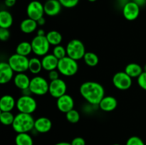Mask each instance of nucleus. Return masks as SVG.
Returning a JSON list of instances; mask_svg holds the SVG:
<instances>
[{
  "label": "nucleus",
  "instance_id": "obj_38",
  "mask_svg": "<svg viewBox=\"0 0 146 145\" xmlns=\"http://www.w3.org/2000/svg\"><path fill=\"white\" fill-rule=\"evenodd\" d=\"M16 2H17V0H5L4 1V4L8 7H11L14 6Z\"/></svg>",
  "mask_w": 146,
  "mask_h": 145
},
{
  "label": "nucleus",
  "instance_id": "obj_30",
  "mask_svg": "<svg viewBox=\"0 0 146 145\" xmlns=\"http://www.w3.org/2000/svg\"><path fill=\"white\" fill-rule=\"evenodd\" d=\"M80 113L76 109H73L66 113V118L67 121L71 124H76L80 120Z\"/></svg>",
  "mask_w": 146,
  "mask_h": 145
},
{
  "label": "nucleus",
  "instance_id": "obj_28",
  "mask_svg": "<svg viewBox=\"0 0 146 145\" xmlns=\"http://www.w3.org/2000/svg\"><path fill=\"white\" fill-rule=\"evenodd\" d=\"M84 61L87 65L90 67H95L99 62L98 55L93 52H86L84 56Z\"/></svg>",
  "mask_w": 146,
  "mask_h": 145
},
{
  "label": "nucleus",
  "instance_id": "obj_6",
  "mask_svg": "<svg viewBox=\"0 0 146 145\" xmlns=\"http://www.w3.org/2000/svg\"><path fill=\"white\" fill-rule=\"evenodd\" d=\"M49 83L46 78L41 76H34L31 79L29 85V90L33 95H44L48 92Z\"/></svg>",
  "mask_w": 146,
  "mask_h": 145
},
{
  "label": "nucleus",
  "instance_id": "obj_42",
  "mask_svg": "<svg viewBox=\"0 0 146 145\" xmlns=\"http://www.w3.org/2000/svg\"><path fill=\"white\" fill-rule=\"evenodd\" d=\"M54 145H71V144L68 143V142H58V143H56Z\"/></svg>",
  "mask_w": 146,
  "mask_h": 145
},
{
  "label": "nucleus",
  "instance_id": "obj_27",
  "mask_svg": "<svg viewBox=\"0 0 146 145\" xmlns=\"http://www.w3.org/2000/svg\"><path fill=\"white\" fill-rule=\"evenodd\" d=\"M16 145H34L32 137L29 133H19L15 137Z\"/></svg>",
  "mask_w": 146,
  "mask_h": 145
},
{
  "label": "nucleus",
  "instance_id": "obj_31",
  "mask_svg": "<svg viewBox=\"0 0 146 145\" xmlns=\"http://www.w3.org/2000/svg\"><path fill=\"white\" fill-rule=\"evenodd\" d=\"M53 55L55 57H56L58 60L61 59V58H64V57L67 56L66 53V48H64L63 45H58L54 46V49H53Z\"/></svg>",
  "mask_w": 146,
  "mask_h": 145
},
{
  "label": "nucleus",
  "instance_id": "obj_39",
  "mask_svg": "<svg viewBox=\"0 0 146 145\" xmlns=\"http://www.w3.org/2000/svg\"><path fill=\"white\" fill-rule=\"evenodd\" d=\"M135 3H136L140 7L145 6L146 4V0H133Z\"/></svg>",
  "mask_w": 146,
  "mask_h": 145
},
{
  "label": "nucleus",
  "instance_id": "obj_10",
  "mask_svg": "<svg viewBox=\"0 0 146 145\" xmlns=\"http://www.w3.org/2000/svg\"><path fill=\"white\" fill-rule=\"evenodd\" d=\"M67 85L64 80L58 78V79L52 80L49 82V88H48V93L51 97L54 98H58L62 95L66 94Z\"/></svg>",
  "mask_w": 146,
  "mask_h": 145
},
{
  "label": "nucleus",
  "instance_id": "obj_22",
  "mask_svg": "<svg viewBox=\"0 0 146 145\" xmlns=\"http://www.w3.org/2000/svg\"><path fill=\"white\" fill-rule=\"evenodd\" d=\"M125 72L131 78H138L141 75V74L143 72V68L139 64L135 63H131L125 66Z\"/></svg>",
  "mask_w": 146,
  "mask_h": 145
},
{
  "label": "nucleus",
  "instance_id": "obj_40",
  "mask_svg": "<svg viewBox=\"0 0 146 145\" xmlns=\"http://www.w3.org/2000/svg\"><path fill=\"white\" fill-rule=\"evenodd\" d=\"M37 24H38V26H44V24H46V19L44 18V17H41L39 19L37 20Z\"/></svg>",
  "mask_w": 146,
  "mask_h": 145
},
{
  "label": "nucleus",
  "instance_id": "obj_26",
  "mask_svg": "<svg viewBox=\"0 0 146 145\" xmlns=\"http://www.w3.org/2000/svg\"><path fill=\"white\" fill-rule=\"evenodd\" d=\"M31 52H33L31 44L28 41H22L19 43L16 48V53L24 56H28Z\"/></svg>",
  "mask_w": 146,
  "mask_h": 145
},
{
  "label": "nucleus",
  "instance_id": "obj_7",
  "mask_svg": "<svg viewBox=\"0 0 146 145\" xmlns=\"http://www.w3.org/2000/svg\"><path fill=\"white\" fill-rule=\"evenodd\" d=\"M32 51L35 55L38 56H44L48 54L50 48V44L46 36L36 35L31 42Z\"/></svg>",
  "mask_w": 146,
  "mask_h": 145
},
{
  "label": "nucleus",
  "instance_id": "obj_32",
  "mask_svg": "<svg viewBox=\"0 0 146 145\" xmlns=\"http://www.w3.org/2000/svg\"><path fill=\"white\" fill-rule=\"evenodd\" d=\"M125 145H145L142 139L137 136H131L127 140Z\"/></svg>",
  "mask_w": 146,
  "mask_h": 145
},
{
  "label": "nucleus",
  "instance_id": "obj_25",
  "mask_svg": "<svg viewBox=\"0 0 146 145\" xmlns=\"http://www.w3.org/2000/svg\"><path fill=\"white\" fill-rule=\"evenodd\" d=\"M43 69L42 63L41 60L38 59V58H31L29 59V71L34 75H38L41 70Z\"/></svg>",
  "mask_w": 146,
  "mask_h": 145
},
{
  "label": "nucleus",
  "instance_id": "obj_34",
  "mask_svg": "<svg viewBox=\"0 0 146 145\" xmlns=\"http://www.w3.org/2000/svg\"><path fill=\"white\" fill-rule=\"evenodd\" d=\"M138 84L143 90L146 91V72H143L139 77L137 78Z\"/></svg>",
  "mask_w": 146,
  "mask_h": 145
},
{
  "label": "nucleus",
  "instance_id": "obj_16",
  "mask_svg": "<svg viewBox=\"0 0 146 145\" xmlns=\"http://www.w3.org/2000/svg\"><path fill=\"white\" fill-rule=\"evenodd\" d=\"M52 128V122L51 119L46 117H41L35 119L34 130L38 133H46Z\"/></svg>",
  "mask_w": 146,
  "mask_h": 145
},
{
  "label": "nucleus",
  "instance_id": "obj_9",
  "mask_svg": "<svg viewBox=\"0 0 146 145\" xmlns=\"http://www.w3.org/2000/svg\"><path fill=\"white\" fill-rule=\"evenodd\" d=\"M112 82L114 86L120 90H128L133 83L132 78H131L125 71L116 72L113 77Z\"/></svg>",
  "mask_w": 146,
  "mask_h": 145
},
{
  "label": "nucleus",
  "instance_id": "obj_33",
  "mask_svg": "<svg viewBox=\"0 0 146 145\" xmlns=\"http://www.w3.org/2000/svg\"><path fill=\"white\" fill-rule=\"evenodd\" d=\"M62 5V7L65 8H74L79 2V0H58Z\"/></svg>",
  "mask_w": 146,
  "mask_h": 145
},
{
  "label": "nucleus",
  "instance_id": "obj_1",
  "mask_svg": "<svg viewBox=\"0 0 146 145\" xmlns=\"http://www.w3.org/2000/svg\"><path fill=\"white\" fill-rule=\"evenodd\" d=\"M79 91L81 96L93 105H98L105 96V90L103 85L94 81H87L81 84Z\"/></svg>",
  "mask_w": 146,
  "mask_h": 145
},
{
  "label": "nucleus",
  "instance_id": "obj_24",
  "mask_svg": "<svg viewBox=\"0 0 146 145\" xmlns=\"http://www.w3.org/2000/svg\"><path fill=\"white\" fill-rule=\"evenodd\" d=\"M46 38L48 42H49L50 45H54V46L60 45L63 39L62 35L61 34V33L55 31V30L48 31L46 34Z\"/></svg>",
  "mask_w": 146,
  "mask_h": 145
},
{
  "label": "nucleus",
  "instance_id": "obj_45",
  "mask_svg": "<svg viewBox=\"0 0 146 145\" xmlns=\"http://www.w3.org/2000/svg\"><path fill=\"white\" fill-rule=\"evenodd\" d=\"M113 145H121V144H114Z\"/></svg>",
  "mask_w": 146,
  "mask_h": 145
},
{
  "label": "nucleus",
  "instance_id": "obj_20",
  "mask_svg": "<svg viewBox=\"0 0 146 145\" xmlns=\"http://www.w3.org/2000/svg\"><path fill=\"white\" fill-rule=\"evenodd\" d=\"M30 82H31V79L24 72L17 73L14 77V85L21 90L29 88Z\"/></svg>",
  "mask_w": 146,
  "mask_h": 145
},
{
  "label": "nucleus",
  "instance_id": "obj_41",
  "mask_svg": "<svg viewBox=\"0 0 146 145\" xmlns=\"http://www.w3.org/2000/svg\"><path fill=\"white\" fill-rule=\"evenodd\" d=\"M37 35L38 36H46L45 31H44V30L42 29V28H40V29H38V31H37Z\"/></svg>",
  "mask_w": 146,
  "mask_h": 145
},
{
  "label": "nucleus",
  "instance_id": "obj_15",
  "mask_svg": "<svg viewBox=\"0 0 146 145\" xmlns=\"http://www.w3.org/2000/svg\"><path fill=\"white\" fill-rule=\"evenodd\" d=\"M44 12L47 16H55L61 12L62 5L58 0H48L44 3Z\"/></svg>",
  "mask_w": 146,
  "mask_h": 145
},
{
  "label": "nucleus",
  "instance_id": "obj_43",
  "mask_svg": "<svg viewBox=\"0 0 146 145\" xmlns=\"http://www.w3.org/2000/svg\"><path fill=\"white\" fill-rule=\"evenodd\" d=\"M143 71L144 72H146V64L143 66Z\"/></svg>",
  "mask_w": 146,
  "mask_h": 145
},
{
  "label": "nucleus",
  "instance_id": "obj_18",
  "mask_svg": "<svg viewBox=\"0 0 146 145\" xmlns=\"http://www.w3.org/2000/svg\"><path fill=\"white\" fill-rule=\"evenodd\" d=\"M17 106V101L10 95H3L0 100L1 112H11Z\"/></svg>",
  "mask_w": 146,
  "mask_h": 145
},
{
  "label": "nucleus",
  "instance_id": "obj_19",
  "mask_svg": "<svg viewBox=\"0 0 146 145\" xmlns=\"http://www.w3.org/2000/svg\"><path fill=\"white\" fill-rule=\"evenodd\" d=\"M41 63H42L43 69L49 72L53 70L57 69L58 59L53 54H46V55L43 56L42 59H41Z\"/></svg>",
  "mask_w": 146,
  "mask_h": 145
},
{
  "label": "nucleus",
  "instance_id": "obj_21",
  "mask_svg": "<svg viewBox=\"0 0 146 145\" xmlns=\"http://www.w3.org/2000/svg\"><path fill=\"white\" fill-rule=\"evenodd\" d=\"M38 26L36 21L28 18L21 21L20 24V29L23 33L26 34H32L36 31Z\"/></svg>",
  "mask_w": 146,
  "mask_h": 145
},
{
  "label": "nucleus",
  "instance_id": "obj_11",
  "mask_svg": "<svg viewBox=\"0 0 146 145\" xmlns=\"http://www.w3.org/2000/svg\"><path fill=\"white\" fill-rule=\"evenodd\" d=\"M27 14L28 18L37 21L44 16V14H45L44 4L36 0L31 1L27 6Z\"/></svg>",
  "mask_w": 146,
  "mask_h": 145
},
{
  "label": "nucleus",
  "instance_id": "obj_23",
  "mask_svg": "<svg viewBox=\"0 0 146 145\" xmlns=\"http://www.w3.org/2000/svg\"><path fill=\"white\" fill-rule=\"evenodd\" d=\"M14 19L10 12L6 10L0 11V28H9L12 26Z\"/></svg>",
  "mask_w": 146,
  "mask_h": 145
},
{
  "label": "nucleus",
  "instance_id": "obj_29",
  "mask_svg": "<svg viewBox=\"0 0 146 145\" xmlns=\"http://www.w3.org/2000/svg\"><path fill=\"white\" fill-rule=\"evenodd\" d=\"M14 116L11 112H1L0 113V120L2 125L5 126L12 125L14 120Z\"/></svg>",
  "mask_w": 146,
  "mask_h": 145
},
{
  "label": "nucleus",
  "instance_id": "obj_8",
  "mask_svg": "<svg viewBox=\"0 0 146 145\" xmlns=\"http://www.w3.org/2000/svg\"><path fill=\"white\" fill-rule=\"evenodd\" d=\"M29 62V59L27 58V56L17 53L11 55L8 60V63L9 64L13 71L17 73L24 72L28 71Z\"/></svg>",
  "mask_w": 146,
  "mask_h": 145
},
{
  "label": "nucleus",
  "instance_id": "obj_5",
  "mask_svg": "<svg viewBox=\"0 0 146 145\" xmlns=\"http://www.w3.org/2000/svg\"><path fill=\"white\" fill-rule=\"evenodd\" d=\"M17 108L19 112L32 114L37 108V102L31 95H21L17 101Z\"/></svg>",
  "mask_w": 146,
  "mask_h": 145
},
{
  "label": "nucleus",
  "instance_id": "obj_36",
  "mask_svg": "<svg viewBox=\"0 0 146 145\" xmlns=\"http://www.w3.org/2000/svg\"><path fill=\"white\" fill-rule=\"evenodd\" d=\"M48 78L51 81L58 79L59 78V72L56 70H53V71H49L48 74Z\"/></svg>",
  "mask_w": 146,
  "mask_h": 145
},
{
  "label": "nucleus",
  "instance_id": "obj_14",
  "mask_svg": "<svg viewBox=\"0 0 146 145\" xmlns=\"http://www.w3.org/2000/svg\"><path fill=\"white\" fill-rule=\"evenodd\" d=\"M14 71L8 62H1L0 63V83L1 85L8 83L14 79Z\"/></svg>",
  "mask_w": 146,
  "mask_h": 145
},
{
  "label": "nucleus",
  "instance_id": "obj_3",
  "mask_svg": "<svg viewBox=\"0 0 146 145\" xmlns=\"http://www.w3.org/2000/svg\"><path fill=\"white\" fill-rule=\"evenodd\" d=\"M57 71L60 74L66 77H71L76 75L78 71V64L77 61L66 56L58 60Z\"/></svg>",
  "mask_w": 146,
  "mask_h": 145
},
{
  "label": "nucleus",
  "instance_id": "obj_35",
  "mask_svg": "<svg viewBox=\"0 0 146 145\" xmlns=\"http://www.w3.org/2000/svg\"><path fill=\"white\" fill-rule=\"evenodd\" d=\"M10 32L8 28H0V39L2 41H6L9 38Z\"/></svg>",
  "mask_w": 146,
  "mask_h": 145
},
{
  "label": "nucleus",
  "instance_id": "obj_4",
  "mask_svg": "<svg viewBox=\"0 0 146 145\" xmlns=\"http://www.w3.org/2000/svg\"><path fill=\"white\" fill-rule=\"evenodd\" d=\"M67 56L78 61L84 58L86 54V48L81 41L78 39L71 40L67 44L66 47Z\"/></svg>",
  "mask_w": 146,
  "mask_h": 145
},
{
  "label": "nucleus",
  "instance_id": "obj_46",
  "mask_svg": "<svg viewBox=\"0 0 146 145\" xmlns=\"http://www.w3.org/2000/svg\"><path fill=\"white\" fill-rule=\"evenodd\" d=\"M46 1H48V0H46Z\"/></svg>",
  "mask_w": 146,
  "mask_h": 145
},
{
  "label": "nucleus",
  "instance_id": "obj_17",
  "mask_svg": "<svg viewBox=\"0 0 146 145\" xmlns=\"http://www.w3.org/2000/svg\"><path fill=\"white\" fill-rule=\"evenodd\" d=\"M118 106V101L113 96H104L98 104V107L104 112H111L113 111Z\"/></svg>",
  "mask_w": 146,
  "mask_h": 145
},
{
  "label": "nucleus",
  "instance_id": "obj_44",
  "mask_svg": "<svg viewBox=\"0 0 146 145\" xmlns=\"http://www.w3.org/2000/svg\"><path fill=\"white\" fill-rule=\"evenodd\" d=\"M88 1H90V2H94V1H96V0H88Z\"/></svg>",
  "mask_w": 146,
  "mask_h": 145
},
{
  "label": "nucleus",
  "instance_id": "obj_12",
  "mask_svg": "<svg viewBox=\"0 0 146 145\" xmlns=\"http://www.w3.org/2000/svg\"><path fill=\"white\" fill-rule=\"evenodd\" d=\"M140 14V7L132 1H128L123 7V15L128 21H134L138 17Z\"/></svg>",
  "mask_w": 146,
  "mask_h": 145
},
{
  "label": "nucleus",
  "instance_id": "obj_2",
  "mask_svg": "<svg viewBox=\"0 0 146 145\" xmlns=\"http://www.w3.org/2000/svg\"><path fill=\"white\" fill-rule=\"evenodd\" d=\"M35 119L31 114L19 112L15 115L12 128L17 134L29 133L34 129Z\"/></svg>",
  "mask_w": 146,
  "mask_h": 145
},
{
  "label": "nucleus",
  "instance_id": "obj_37",
  "mask_svg": "<svg viewBox=\"0 0 146 145\" xmlns=\"http://www.w3.org/2000/svg\"><path fill=\"white\" fill-rule=\"evenodd\" d=\"M71 144V145H86V141L83 137L77 136L72 139Z\"/></svg>",
  "mask_w": 146,
  "mask_h": 145
},
{
  "label": "nucleus",
  "instance_id": "obj_13",
  "mask_svg": "<svg viewBox=\"0 0 146 145\" xmlns=\"http://www.w3.org/2000/svg\"><path fill=\"white\" fill-rule=\"evenodd\" d=\"M56 106L60 112L66 114L74 109V100L71 95L65 94L60 98H57Z\"/></svg>",
  "mask_w": 146,
  "mask_h": 145
}]
</instances>
